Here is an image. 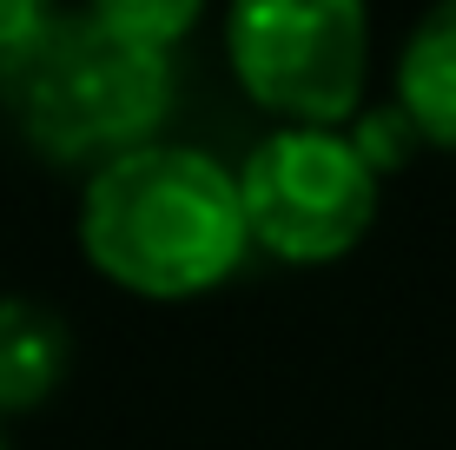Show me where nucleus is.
Masks as SVG:
<instances>
[{"mask_svg":"<svg viewBox=\"0 0 456 450\" xmlns=\"http://www.w3.org/2000/svg\"><path fill=\"white\" fill-rule=\"evenodd\" d=\"M73 232L86 266L139 299H199L225 285L251 252L239 173L172 139L93 166Z\"/></svg>","mask_w":456,"mask_h":450,"instance_id":"f257e3e1","label":"nucleus"},{"mask_svg":"<svg viewBox=\"0 0 456 450\" xmlns=\"http://www.w3.org/2000/svg\"><path fill=\"white\" fill-rule=\"evenodd\" d=\"M172 93V46L126 34L106 0L46 13V27L0 67V100L20 139L60 166H106L133 146H152Z\"/></svg>","mask_w":456,"mask_h":450,"instance_id":"f03ea898","label":"nucleus"},{"mask_svg":"<svg viewBox=\"0 0 456 450\" xmlns=\"http://www.w3.org/2000/svg\"><path fill=\"white\" fill-rule=\"evenodd\" d=\"M225 60L278 127L344 133L370 86V13L357 0H239Z\"/></svg>","mask_w":456,"mask_h":450,"instance_id":"7ed1b4c3","label":"nucleus"},{"mask_svg":"<svg viewBox=\"0 0 456 450\" xmlns=\"http://www.w3.org/2000/svg\"><path fill=\"white\" fill-rule=\"evenodd\" d=\"M239 206L258 252L278 266H331L377 219L384 179L357 152L351 133L331 127H272L239 166Z\"/></svg>","mask_w":456,"mask_h":450,"instance_id":"20e7f679","label":"nucleus"},{"mask_svg":"<svg viewBox=\"0 0 456 450\" xmlns=\"http://www.w3.org/2000/svg\"><path fill=\"white\" fill-rule=\"evenodd\" d=\"M73 371V331L46 299L0 291V417L40 411Z\"/></svg>","mask_w":456,"mask_h":450,"instance_id":"39448f33","label":"nucleus"},{"mask_svg":"<svg viewBox=\"0 0 456 450\" xmlns=\"http://www.w3.org/2000/svg\"><path fill=\"white\" fill-rule=\"evenodd\" d=\"M397 106L423 146L456 152V0L430 7L397 46Z\"/></svg>","mask_w":456,"mask_h":450,"instance_id":"423d86ee","label":"nucleus"},{"mask_svg":"<svg viewBox=\"0 0 456 450\" xmlns=\"http://www.w3.org/2000/svg\"><path fill=\"white\" fill-rule=\"evenodd\" d=\"M344 133L357 139V152L370 160V173H377V179L397 173V166L411 160V146H417V127L397 113V106H364V113H357Z\"/></svg>","mask_w":456,"mask_h":450,"instance_id":"0eeeda50","label":"nucleus"},{"mask_svg":"<svg viewBox=\"0 0 456 450\" xmlns=\"http://www.w3.org/2000/svg\"><path fill=\"white\" fill-rule=\"evenodd\" d=\"M46 13L53 7H27V0H0V67H7L13 53H20L27 40L46 27Z\"/></svg>","mask_w":456,"mask_h":450,"instance_id":"6e6552de","label":"nucleus"},{"mask_svg":"<svg viewBox=\"0 0 456 450\" xmlns=\"http://www.w3.org/2000/svg\"><path fill=\"white\" fill-rule=\"evenodd\" d=\"M0 450H7V438H0Z\"/></svg>","mask_w":456,"mask_h":450,"instance_id":"1a4fd4ad","label":"nucleus"}]
</instances>
